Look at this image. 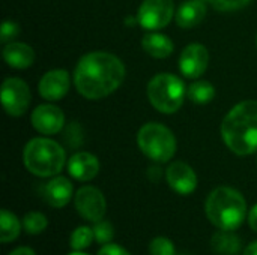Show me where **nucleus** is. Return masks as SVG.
Returning a JSON list of instances; mask_svg holds the SVG:
<instances>
[{"label": "nucleus", "instance_id": "obj_8", "mask_svg": "<svg viewBox=\"0 0 257 255\" xmlns=\"http://www.w3.org/2000/svg\"><path fill=\"white\" fill-rule=\"evenodd\" d=\"M30 89L20 78H6L2 84V104L12 117L23 116L30 105Z\"/></svg>", "mask_w": 257, "mask_h": 255}, {"label": "nucleus", "instance_id": "obj_13", "mask_svg": "<svg viewBox=\"0 0 257 255\" xmlns=\"http://www.w3.org/2000/svg\"><path fill=\"white\" fill-rule=\"evenodd\" d=\"M71 78L65 69H53L39 81V93L47 101H60L69 90Z\"/></svg>", "mask_w": 257, "mask_h": 255}, {"label": "nucleus", "instance_id": "obj_27", "mask_svg": "<svg viewBox=\"0 0 257 255\" xmlns=\"http://www.w3.org/2000/svg\"><path fill=\"white\" fill-rule=\"evenodd\" d=\"M20 33V26L14 21H5L3 26H2V30H0V41L5 44V42H9L12 41L14 38H17Z\"/></svg>", "mask_w": 257, "mask_h": 255}, {"label": "nucleus", "instance_id": "obj_4", "mask_svg": "<svg viewBox=\"0 0 257 255\" xmlns=\"http://www.w3.org/2000/svg\"><path fill=\"white\" fill-rule=\"evenodd\" d=\"M65 161V150L59 143L50 138H33L26 144L23 152V162L26 168L39 177L59 174Z\"/></svg>", "mask_w": 257, "mask_h": 255}, {"label": "nucleus", "instance_id": "obj_17", "mask_svg": "<svg viewBox=\"0 0 257 255\" xmlns=\"http://www.w3.org/2000/svg\"><path fill=\"white\" fill-rule=\"evenodd\" d=\"M5 62L15 69H26L35 62V51L30 45L23 42H9L3 48Z\"/></svg>", "mask_w": 257, "mask_h": 255}, {"label": "nucleus", "instance_id": "obj_5", "mask_svg": "<svg viewBox=\"0 0 257 255\" xmlns=\"http://www.w3.org/2000/svg\"><path fill=\"white\" fill-rule=\"evenodd\" d=\"M185 96V84L173 74H158L148 84V98L154 108L163 114L176 113Z\"/></svg>", "mask_w": 257, "mask_h": 255}, {"label": "nucleus", "instance_id": "obj_33", "mask_svg": "<svg viewBox=\"0 0 257 255\" xmlns=\"http://www.w3.org/2000/svg\"><path fill=\"white\" fill-rule=\"evenodd\" d=\"M69 255H89V254H84V252H81V251H75V252H72V254Z\"/></svg>", "mask_w": 257, "mask_h": 255}, {"label": "nucleus", "instance_id": "obj_1", "mask_svg": "<svg viewBox=\"0 0 257 255\" xmlns=\"http://www.w3.org/2000/svg\"><path fill=\"white\" fill-rule=\"evenodd\" d=\"M125 78V66L119 57L105 51H93L80 59L74 72V84L87 99H101L119 89Z\"/></svg>", "mask_w": 257, "mask_h": 255}, {"label": "nucleus", "instance_id": "obj_30", "mask_svg": "<svg viewBox=\"0 0 257 255\" xmlns=\"http://www.w3.org/2000/svg\"><path fill=\"white\" fill-rule=\"evenodd\" d=\"M8 255H36L35 251L32 248H27V246H20L17 249H14L12 252H9Z\"/></svg>", "mask_w": 257, "mask_h": 255}, {"label": "nucleus", "instance_id": "obj_31", "mask_svg": "<svg viewBox=\"0 0 257 255\" xmlns=\"http://www.w3.org/2000/svg\"><path fill=\"white\" fill-rule=\"evenodd\" d=\"M149 177H151V180L158 182V180H160V177H161V170H160V168H157V167L149 168Z\"/></svg>", "mask_w": 257, "mask_h": 255}, {"label": "nucleus", "instance_id": "obj_12", "mask_svg": "<svg viewBox=\"0 0 257 255\" xmlns=\"http://www.w3.org/2000/svg\"><path fill=\"white\" fill-rule=\"evenodd\" d=\"M166 179L170 188L181 195H190L197 188V176L194 170L182 161H176L169 165Z\"/></svg>", "mask_w": 257, "mask_h": 255}, {"label": "nucleus", "instance_id": "obj_20", "mask_svg": "<svg viewBox=\"0 0 257 255\" xmlns=\"http://www.w3.org/2000/svg\"><path fill=\"white\" fill-rule=\"evenodd\" d=\"M21 225L23 222H20L18 218L12 212L3 209L0 213V242L9 243L15 240L20 236Z\"/></svg>", "mask_w": 257, "mask_h": 255}, {"label": "nucleus", "instance_id": "obj_2", "mask_svg": "<svg viewBox=\"0 0 257 255\" xmlns=\"http://www.w3.org/2000/svg\"><path fill=\"white\" fill-rule=\"evenodd\" d=\"M224 144L236 155L247 156L257 150V101L235 105L221 123Z\"/></svg>", "mask_w": 257, "mask_h": 255}, {"label": "nucleus", "instance_id": "obj_16", "mask_svg": "<svg viewBox=\"0 0 257 255\" xmlns=\"http://www.w3.org/2000/svg\"><path fill=\"white\" fill-rule=\"evenodd\" d=\"M206 15V5L202 0H187L184 2L176 14V24L182 29H191L199 26Z\"/></svg>", "mask_w": 257, "mask_h": 255}, {"label": "nucleus", "instance_id": "obj_11", "mask_svg": "<svg viewBox=\"0 0 257 255\" xmlns=\"http://www.w3.org/2000/svg\"><path fill=\"white\" fill-rule=\"evenodd\" d=\"M65 123V116L62 110L56 105L44 104L33 110L32 126L44 135H54L60 132Z\"/></svg>", "mask_w": 257, "mask_h": 255}, {"label": "nucleus", "instance_id": "obj_19", "mask_svg": "<svg viewBox=\"0 0 257 255\" xmlns=\"http://www.w3.org/2000/svg\"><path fill=\"white\" fill-rule=\"evenodd\" d=\"M211 248L218 255H238L241 252V240L233 231L220 230L212 236Z\"/></svg>", "mask_w": 257, "mask_h": 255}, {"label": "nucleus", "instance_id": "obj_15", "mask_svg": "<svg viewBox=\"0 0 257 255\" xmlns=\"http://www.w3.org/2000/svg\"><path fill=\"white\" fill-rule=\"evenodd\" d=\"M74 186L69 179L59 176L51 179L44 188V198L51 207H65L72 198Z\"/></svg>", "mask_w": 257, "mask_h": 255}, {"label": "nucleus", "instance_id": "obj_23", "mask_svg": "<svg viewBox=\"0 0 257 255\" xmlns=\"http://www.w3.org/2000/svg\"><path fill=\"white\" fill-rule=\"evenodd\" d=\"M21 222H23L24 230L32 236L41 234L48 225L47 216L44 213H41V212H29V213H26Z\"/></svg>", "mask_w": 257, "mask_h": 255}, {"label": "nucleus", "instance_id": "obj_25", "mask_svg": "<svg viewBox=\"0 0 257 255\" xmlns=\"http://www.w3.org/2000/svg\"><path fill=\"white\" fill-rule=\"evenodd\" d=\"M149 252L151 255H176L173 242L166 237H155L149 245Z\"/></svg>", "mask_w": 257, "mask_h": 255}, {"label": "nucleus", "instance_id": "obj_28", "mask_svg": "<svg viewBox=\"0 0 257 255\" xmlns=\"http://www.w3.org/2000/svg\"><path fill=\"white\" fill-rule=\"evenodd\" d=\"M96 255H131L125 248L119 246V245H113V243H107L104 245Z\"/></svg>", "mask_w": 257, "mask_h": 255}, {"label": "nucleus", "instance_id": "obj_10", "mask_svg": "<svg viewBox=\"0 0 257 255\" xmlns=\"http://www.w3.org/2000/svg\"><path fill=\"white\" fill-rule=\"evenodd\" d=\"M209 63V53L202 44H190L187 45L179 57V69L184 77L197 80L200 78Z\"/></svg>", "mask_w": 257, "mask_h": 255}, {"label": "nucleus", "instance_id": "obj_9", "mask_svg": "<svg viewBox=\"0 0 257 255\" xmlns=\"http://www.w3.org/2000/svg\"><path fill=\"white\" fill-rule=\"evenodd\" d=\"M75 209L78 215L90 222H98L104 218L107 210V203L102 192L95 186H83L77 191L75 198Z\"/></svg>", "mask_w": 257, "mask_h": 255}, {"label": "nucleus", "instance_id": "obj_26", "mask_svg": "<svg viewBox=\"0 0 257 255\" xmlns=\"http://www.w3.org/2000/svg\"><path fill=\"white\" fill-rule=\"evenodd\" d=\"M209 2L217 11L229 12V11H238L245 8L251 0H209Z\"/></svg>", "mask_w": 257, "mask_h": 255}, {"label": "nucleus", "instance_id": "obj_29", "mask_svg": "<svg viewBox=\"0 0 257 255\" xmlns=\"http://www.w3.org/2000/svg\"><path fill=\"white\" fill-rule=\"evenodd\" d=\"M248 225L253 231L257 233V204L248 212Z\"/></svg>", "mask_w": 257, "mask_h": 255}, {"label": "nucleus", "instance_id": "obj_3", "mask_svg": "<svg viewBox=\"0 0 257 255\" xmlns=\"http://www.w3.org/2000/svg\"><path fill=\"white\" fill-rule=\"evenodd\" d=\"M205 212L208 219L218 230L235 231L242 225L247 216V203L239 191L220 186L208 195Z\"/></svg>", "mask_w": 257, "mask_h": 255}, {"label": "nucleus", "instance_id": "obj_18", "mask_svg": "<svg viewBox=\"0 0 257 255\" xmlns=\"http://www.w3.org/2000/svg\"><path fill=\"white\" fill-rule=\"evenodd\" d=\"M142 47L145 53L155 59H166L173 53V42L170 38L161 33H148L142 39Z\"/></svg>", "mask_w": 257, "mask_h": 255}, {"label": "nucleus", "instance_id": "obj_22", "mask_svg": "<svg viewBox=\"0 0 257 255\" xmlns=\"http://www.w3.org/2000/svg\"><path fill=\"white\" fill-rule=\"evenodd\" d=\"M93 240H95L93 228L83 225V227H78L72 231L71 239H69V245L74 251H83V249L89 248Z\"/></svg>", "mask_w": 257, "mask_h": 255}, {"label": "nucleus", "instance_id": "obj_14", "mask_svg": "<svg viewBox=\"0 0 257 255\" xmlns=\"http://www.w3.org/2000/svg\"><path fill=\"white\" fill-rule=\"evenodd\" d=\"M68 171L74 179L80 182H87V180H92L98 174L99 161L95 155L89 152H78L69 158Z\"/></svg>", "mask_w": 257, "mask_h": 255}, {"label": "nucleus", "instance_id": "obj_6", "mask_svg": "<svg viewBox=\"0 0 257 255\" xmlns=\"http://www.w3.org/2000/svg\"><path fill=\"white\" fill-rule=\"evenodd\" d=\"M137 144L143 155L155 162H167L176 153L173 132L161 123H146L137 134Z\"/></svg>", "mask_w": 257, "mask_h": 255}, {"label": "nucleus", "instance_id": "obj_24", "mask_svg": "<svg viewBox=\"0 0 257 255\" xmlns=\"http://www.w3.org/2000/svg\"><path fill=\"white\" fill-rule=\"evenodd\" d=\"M93 234H95V240L101 245H107L111 242V239L114 237V228L108 221H98L93 225Z\"/></svg>", "mask_w": 257, "mask_h": 255}, {"label": "nucleus", "instance_id": "obj_32", "mask_svg": "<svg viewBox=\"0 0 257 255\" xmlns=\"http://www.w3.org/2000/svg\"><path fill=\"white\" fill-rule=\"evenodd\" d=\"M242 255H257V240L250 243L245 249H244V254Z\"/></svg>", "mask_w": 257, "mask_h": 255}, {"label": "nucleus", "instance_id": "obj_7", "mask_svg": "<svg viewBox=\"0 0 257 255\" xmlns=\"http://www.w3.org/2000/svg\"><path fill=\"white\" fill-rule=\"evenodd\" d=\"M173 15V0H143L137 12V21L146 30H160L172 21Z\"/></svg>", "mask_w": 257, "mask_h": 255}, {"label": "nucleus", "instance_id": "obj_34", "mask_svg": "<svg viewBox=\"0 0 257 255\" xmlns=\"http://www.w3.org/2000/svg\"><path fill=\"white\" fill-rule=\"evenodd\" d=\"M184 255H185V254H184Z\"/></svg>", "mask_w": 257, "mask_h": 255}, {"label": "nucleus", "instance_id": "obj_21", "mask_svg": "<svg viewBox=\"0 0 257 255\" xmlns=\"http://www.w3.org/2000/svg\"><path fill=\"white\" fill-rule=\"evenodd\" d=\"M187 96L190 98V101L196 104H208L214 99L215 89L209 81H196L188 87Z\"/></svg>", "mask_w": 257, "mask_h": 255}]
</instances>
